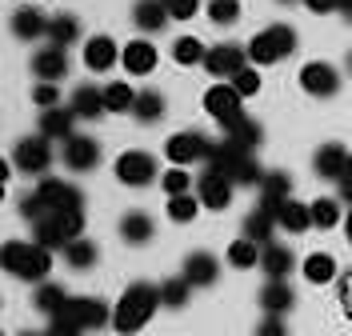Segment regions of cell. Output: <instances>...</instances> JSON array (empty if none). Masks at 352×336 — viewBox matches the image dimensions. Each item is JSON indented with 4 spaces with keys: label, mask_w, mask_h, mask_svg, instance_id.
Segmentation results:
<instances>
[{
    "label": "cell",
    "mask_w": 352,
    "mask_h": 336,
    "mask_svg": "<svg viewBox=\"0 0 352 336\" xmlns=\"http://www.w3.org/2000/svg\"><path fill=\"white\" fill-rule=\"evenodd\" d=\"M160 304H164V300H160V284H153V280H132L129 289L120 292L116 309H112V328L120 336L140 333V328L153 320V313Z\"/></svg>",
    "instance_id": "obj_1"
},
{
    "label": "cell",
    "mask_w": 352,
    "mask_h": 336,
    "mask_svg": "<svg viewBox=\"0 0 352 336\" xmlns=\"http://www.w3.org/2000/svg\"><path fill=\"white\" fill-rule=\"evenodd\" d=\"M21 212H24L28 224H36L41 216H48V212H85V192H80L76 184H68V180L44 177L21 201Z\"/></svg>",
    "instance_id": "obj_2"
},
{
    "label": "cell",
    "mask_w": 352,
    "mask_h": 336,
    "mask_svg": "<svg viewBox=\"0 0 352 336\" xmlns=\"http://www.w3.org/2000/svg\"><path fill=\"white\" fill-rule=\"evenodd\" d=\"M208 168H217V172H224V177L232 180V184H252V188H261V164H256V157L252 153H244V148H236L232 140H212V148H208V160H204Z\"/></svg>",
    "instance_id": "obj_3"
},
{
    "label": "cell",
    "mask_w": 352,
    "mask_h": 336,
    "mask_svg": "<svg viewBox=\"0 0 352 336\" xmlns=\"http://www.w3.org/2000/svg\"><path fill=\"white\" fill-rule=\"evenodd\" d=\"M4 272L16 280H36L44 284L52 272V248L36 245V240H8L4 245Z\"/></svg>",
    "instance_id": "obj_4"
},
{
    "label": "cell",
    "mask_w": 352,
    "mask_h": 336,
    "mask_svg": "<svg viewBox=\"0 0 352 336\" xmlns=\"http://www.w3.org/2000/svg\"><path fill=\"white\" fill-rule=\"evenodd\" d=\"M80 232H85V212H48L32 224V240L44 248H60V252L72 240H80Z\"/></svg>",
    "instance_id": "obj_5"
},
{
    "label": "cell",
    "mask_w": 352,
    "mask_h": 336,
    "mask_svg": "<svg viewBox=\"0 0 352 336\" xmlns=\"http://www.w3.org/2000/svg\"><path fill=\"white\" fill-rule=\"evenodd\" d=\"M296 52V32L288 28V24H268L264 32H256L252 41H248V65H276V60H285Z\"/></svg>",
    "instance_id": "obj_6"
},
{
    "label": "cell",
    "mask_w": 352,
    "mask_h": 336,
    "mask_svg": "<svg viewBox=\"0 0 352 336\" xmlns=\"http://www.w3.org/2000/svg\"><path fill=\"white\" fill-rule=\"evenodd\" d=\"M12 160H16V168H21L24 177H44V172L52 168L56 153H52V140L36 133V136H24V140H16Z\"/></svg>",
    "instance_id": "obj_7"
},
{
    "label": "cell",
    "mask_w": 352,
    "mask_h": 336,
    "mask_svg": "<svg viewBox=\"0 0 352 336\" xmlns=\"http://www.w3.org/2000/svg\"><path fill=\"white\" fill-rule=\"evenodd\" d=\"M208 148H212V140L197 128H184V133H173L168 136V144H164V157L173 160V168H188V164H200V160H208Z\"/></svg>",
    "instance_id": "obj_8"
},
{
    "label": "cell",
    "mask_w": 352,
    "mask_h": 336,
    "mask_svg": "<svg viewBox=\"0 0 352 336\" xmlns=\"http://www.w3.org/2000/svg\"><path fill=\"white\" fill-rule=\"evenodd\" d=\"M116 180L129 184V188H144V184L160 180L156 157L153 153H144V148H129V153H120V157H116Z\"/></svg>",
    "instance_id": "obj_9"
},
{
    "label": "cell",
    "mask_w": 352,
    "mask_h": 336,
    "mask_svg": "<svg viewBox=\"0 0 352 336\" xmlns=\"http://www.w3.org/2000/svg\"><path fill=\"white\" fill-rule=\"evenodd\" d=\"M241 92L232 89V85H212V89L204 92V112H208V116H212V120H217L220 128H232V124H236V120H244V109H241Z\"/></svg>",
    "instance_id": "obj_10"
},
{
    "label": "cell",
    "mask_w": 352,
    "mask_h": 336,
    "mask_svg": "<svg viewBox=\"0 0 352 336\" xmlns=\"http://www.w3.org/2000/svg\"><path fill=\"white\" fill-rule=\"evenodd\" d=\"M204 68H208V76H212V80H232L241 68H248V48L232 45V41L212 45V48H208V56H204Z\"/></svg>",
    "instance_id": "obj_11"
},
{
    "label": "cell",
    "mask_w": 352,
    "mask_h": 336,
    "mask_svg": "<svg viewBox=\"0 0 352 336\" xmlns=\"http://www.w3.org/2000/svg\"><path fill=\"white\" fill-rule=\"evenodd\" d=\"M60 160H65L72 172H92V168L100 164V144L88 133H76L60 144Z\"/></svg>",
    "instance_id": "obj_12"
},
{
    "label": "cell",
    "mask_w": 352,
    "mask_h": 336,
    "mask_svg": "<svg viewBox=\"0 0 352 336\" xmlns=\"http://www.w3.org/2000/svg\"><path fill=\"white\" fill-rule=\"evenodd\" d=\"M300 89L308 92V96H336V89H340V72L329 65V60H308L305 68H300Z\"/></svg>",
    "instance_id": "obj_13"
},
{
    "label": "cell",
    "mask_w": 352,
    "mask_h": 336,
    "mask_svg": "<svg viewBox=\"0 0 352 336\" xmlns=\"http://www.w3.org/2000/svg\"><path fill=\"white\" fill-rule=\"evenodd\" d=\"M85 333H92V328H104V324H112V309L100 300V296H72L65 309Z\"/></svg>",
    "instance_id": "obj_14"
},
{
    "label": "cell",
    "mask_w": 352,
    "mask_h": 336,
    "mask_svg": "<svg viewBox=\"0 0 352 336\" xmlns=\"http://www.w3.org/2000/svg\"><path fill=\"white\" fill-rule=\"evenodd\" d=\"M232 188H236V184L224 177V172H217V168H204V172H200V180H197L200 204H204V208H217V212L232 204Z\"/></svg>",
    "instance_id": "obj_15"
},
{
    "label": "cell",
    "mask_w": 352,
    "mask_h": 336,
    "mask_svg": "<svg viewBox=\"0 0 352 336\" xmlns=\"http://www.w3.org/2000/svg\"><path fill=\"white\" fill-rule=\"evenodd\" d=\"M180 276H184L192 289H208V284H217L220 280V260L212 256V252H204V248H200V252H188Z\"/></svg>",
    "instance_id": "obj_16"
},
{
    "label": "cell",
    "mask_w": 352,
    "mask_h": 336,
    "mask_svg": "<svg viewBox=\"0 0 352 336\" xmlns=\"http://www.w3.org/2000/svg\"><path fill=\"white\" fill-rule=\"evenodd\" d=\"M349 148L344 144H336V140H329V144H320L316 153H312V172L324 180H340L344 177V168H349Z\"/></svg>",
    "instance_id": "obj_17"
},
{
    "label": "cell",
    "mask_w": 352,
    "mask_h": 336,
    "mask_svg": "<svg viewBox=\"0 0 352 336\" xmlns=\"http://www.w3.org/2000/svg\"><path fill=\"white\" fill-rule=\"evenodd\" d=\"M156 60H160V52H156V45L153 41H129L124 45V52H120V68L129 72V76H148L156 68Z\"/></svg>",
    "instance_id": "obj_18"
},
{
    "label": "cell",
    "mask_w": 352,
    "mask_h": 336,
    "mask_svg": "<svg viewBox=\"0 0 352 336\" xmlns=\"http://www.w3.org/2000/svg\"><path fill=\"white\" fill-rule=\"evenodd\" d=\"M32 72H36V80L60 85V80L68 76V56H65V48H56V45L41 48V52L32 56Z\"/></svg>",
    "instance_id": "obj_19"
},
{
    "label": "cell",
    "mask_w": 352,
    "mask_h": 336,
    "mask_svg": "<svg viewBox=\"0 0 352 336\" xmlns=\"http://www.w3.org/2000/svg\"><path fill=\"white\" fill-rule=\"evenodd\" d=\"M285 201H292V177H288L285 168L264 172V180H261V208L276 212Z\"/></svg>",
    "instance_id": "obj_20"
},
{
    "label": "cell",
    "mask_w": 352,
    "mask_h": 336,
    "mask_svg": "<svg viewBox=\"0 0 352 336\" xmlns=\"http://www.w3.org/2000/svg\"><path fill=\"white\" fill-rule=\"evenodd\" d=\"M120 52H124V48L116 45L112 36H88V45H85L88 72H109V68L120 60Z\"/></svg>",
    "instance_id": "obj_21"
},
{
    "label": "cell",
    "mask_w": 352,
    "mask_h": 336,
    "mask_svg": "<svg viewBox=\"0 0 352 336\" xmlns=\"http://www.w3.org/2000/svg\"><path fill=\"white\" fill-rule=\"evenodd\" d=\"M41 136H48V140H60L65 144L68 136H76V112L72 109H48L41 112Z\"/></svg>",
    "instance_id": "obj_22"
},
{
    "label": "cell",
    "mask_w": 352,
    "mask_h": 336,
    "mask_svg": "<svg viewBox=\"0 0 352 336\" xmlns=\"http://www.w3.org/2000/svg\"><path fill=\"white\" fill-rule=\"evenodd\" d=\"M168 8H164V0H136L132 4V24L140 28V32H160V28H168Z\"/></svg>",
    "instance_id": "obj_23"
},
{
    "label": "cell",
    "mask_w": 352,
    "mask_h": 336,
    "mask_svg": "<svg viewBox=\"0 0 352 336\" xmlns=\"http://www.w3.org/2000/svg\"><path fill=\"white\" fill-rule=\"evenodd\" d=\"M292 304H296V292H292V284H288V280H268V284L261 289L264 316H285Z\"/></svg>",
    "instance_id": "obj_24"
},
{
    "label": "cell",
    "mask_w": 352,
    "mask_h": 336,
    "mask_svg": "<svg viewBox=\"0 0 352 336\" xmlns=\"http://www.w3.org/2000/svg\"><path fill=\"white\" fill-rule=\"evenodd\" d=\"M261 269H264L268 280H288V272L296 269V256H292V248H285V245H264Z\"/></svg>",
    "instance_id": "obj_25"
},
{
    "label": "cell",
    "mask_w": 352,
    "mask_h": 336,
    "mask_svg": "<svg viewBox=\"0 0 352 336\" xmlns=\"http://www.w3.org/2000/svg\"><path fill=\"white\" fill-rule=\"evenodd\" d=\"M68 289L60 284V280H44V284H36V292H32V304H36V313H48V316H56V313H65L68 309Z\"/></svg>",
    "instance_id": "obj_26"
},
{
    "label": "cell",
    "mask_w": 352,
    "mask_h": 336,
    "mask_svg": "<svg viewBox=\"0 0 352 336\" xmlns=\"http://www.w3.org/2000/svg\"><path fill=\"white\" fill-rule=\"evenodd\" d=\"M153 236H156V228H153V216H148V212L132 208V212L120 216V240H129V245H148Z\"/></svg>",
    "instance_id": "obj_27"
},
{
    "label": "cell",
    "mask_w": 352,
    "mask_h": 336,
    "mask_svg": "<svg viewBox=\"0 0 352 336\" xmlns=\"http://www.w3.org/2000/svg\"><path fill=\"white\" fill-rule=\"evenodd\" d=\"M68 109L76 112V120H96L104 109V89H96V85H80V89L72 92V104Z\"/></svg>",
    "instance_id": "obj_28"
},
{
    "label": "cell",
    "mask_w": 352,
    "mask_h": 336,
    "mask_svg": "<svg viewBox=\"0 0 352 336\" xmlns=\"http://www.w3.org/2000/svg\"><path fill=\"white\" fill-rule=\"evenodd\" d=\"M280 224H276V212H268V208H252L248 216H244V236L248 240H256V245H272V232H276Z\"/></svg>",
    "instance_id": "obj_29"
},
{
    "label": "cell",
    "mask_w": 352,
    "mask_h": 336,
    "mask_svg": "<svg viewBox=\"0 0 352 336\" xmlns=\"http://www.w3.org/2000/svg\"><path fill=\"white\" fill-rule=\"evenodd\" d=\"M224 140H232L236 148H244V153H256L264 140V128L252 120V116H244V120H236L232 128H224Z\"/></svg>",
    "instance_id": "obj_30"
},
{
    "label": "cell",
    "mask_w": 352,
    "mask_h": 336,
    "mask_svg": "<svg viewBox=\"0 0 352 336\" xmlns=\"http://www.w3.org/2000/svg\"><path fill=\"white\" fill-rule=\"evenodd\" d=\"M276 224H280L285 232H305V228H312V204L285 201L276 208Z\"/></svg>",
    "instance_id": "obj_31"
},
{
    "label": "cell",
    "mask_w": 352,
    "mask_h": 336,
    "mask_svg": "<svg viewBox=\"0 0 352 336\" xmlns=\"http://www.w3.org/2000/svg\"><path fill=\"white\" fill-rule=\"evenodd\" d=\"M104 89V109L109 112H132L136 109V96H140V89H132V85H124V80H109V85H100Z\"/></svg>",
    "instance_id": "obj_32"
},
{
    "label": "cell",
    "mask_w": 352,
    "mask_h": 336,
    "mask_svg": "<svg viewBox=\"0 0 352 336\" xmlns=\"http://www.w3.org/2000/svg\"><path fill=\"white\" fill-rule=\"evenodd\" d=\"M76 36H80V21H76L72 12H56V16L48 21V41L56 48H68Z\"/></svg>",
    "instance_id": "obj_33"
},
{
    "label": "cell",
    "mask_w": 352,
    "mask_h": 336,
    "mask_svg": "<svg viewBox=\"0 0 352 336\" xmlns=\"http://www.w3.org/2000/svg\"><path fill=\"white\" fill-rule=\"evenodd\" d=\"M164 109H168V104H164V96H160L156 89H140V96H136V109H132V116H136L140 124H156V120L164 116Z\"/></svg>",
    "instance_id": "obj_34"
},
{
    "label": "cell",
    "mask_w": 352,
    "mask_h": 336,
    "mask_svg": "<svg viewBox=\"0 0 352 336\" xmlns=\"http://www.w3.org/2000/svg\"><path fill=\"white\" fill-rule=\"evenodd\" d=\"M300 272H305V280H312V284H332L336 280V260H332L329 252H312L305 265H300Z\"/></svg>",
    "instance_id": "obj_35"
},
{
    "label": "cell",
    "mask_w": 352,
    "mask_h": 336,
    "mask_svg": "<svg viewBox=\"0 0 352 336\" xmlns=\"http://www.w3.org/2000/svg\"><path fill=\"white\" fill-rule=\"evenodd\" d=\"M12 32H16L21 41H36V36H48V21H44L36 8H21V12L12 16Z\"/></svg>",
    "instance_id": "obj_36"
},
{
    "label": "cell",
    "mask_w": 352,
    "mask_h": 336,
    "mask_svg": "<svg viewBox=\"0 0 352 336\" xmlns=\"http://www.w3.org/2000/svg\"><path fill=\"white\" fill-rule=\"evenodd\" d=\"M204 56H208V48H204V41H197V36H176L173 41V60L180 68L204 65Z\"/></svg>",
    "instance_id": "obj_37"
},
{
    "label": "cell",
    "mask_w": 352,
    "mask_h": 336,
    "mask_svg": "<svg viewBox=\"0 0 352 336\" xmlns=\"http://www.w3.org/2000/svg\"><path fill=\"white\" fill-rule=\"evenodd\" d=\"M261 252L264 248L256 245V240L241 236V240L228 245V265H232V269H256V265H261Z\"/></svg>",
    "instance_id": "obj_38"
},
{
    "label": "cell",
    "mask_w": 352,
    "mask_h": 336,
    "mask_svg": "<svg viewBox=\"0 0 352 336\" xmlns=\"http://www.w3.org/2000/svg\"><path fill=\"white\" fill-rule=\"evenodd\" d=\"M96 256H100V248L92 245V240H72V245L65 248V260H68V269H76V272H85V269H92L96 265Z\"/></svg>",
    "instance_id": "obj_39"
},
{
    "label": "cell",
    "mask_w": 352,
    "mask_h": 336,
    "mask_svg": "<svg viewBox=\"0 0 352 336\" xmlns=\"http://www.w3.org/2000/svg\"><path fill=\"white\" fill-rule=\"evenodd\" d=\"M340 201L336 197H320V201H312V228H336L340 224Z\"/></svg>",
    "instance_id": "obj_40"
},
{
    "label": "cell",
    "mask_w": 352,
    "mask_h": 336,
    "mask_svg": "<svg viewBox=\"0 0 352 336\" xmlns=\"http://www.w3.org/2000/svg\"><path fill=\"white\" fill-rule=\"evenodd\" d=\"M204 208L200 204L197 192H188V197H168V216H173L176 224H188V221H197V212Z\"/></svg>",
    "instance_id": "obj_41"
},
{
    "label": "cell",
    "mask_w": 352,
    "mask_h": 336,
    "mask_svg": "<svg viewBox=\"0 0 352 336\" xmlns=\"http://www.w3.org/2000/svg\"><path fill=\"white\" fill-rule=\"evenodd\" d=\"M160 188H164L168 197H188V192L197 188V180H192L188 168H168V172L160 177Z\"/></svg>",
    "instance_id": "obj_42"
},
{
    "label": "cell",
    "mask_w": 352,
    "mask_h": 336,
    "mask_svg": "<svg viewBox=\"0 0 352 336\" xmlns=\"http://www.w3.org/2000/svg\"><path fill=\"white\" fill-rule=\"evenodd\" d=\"M188 296H192V284H188L184 276H173V280H164V284H160V300H164L168 309H184V304H188Z\"/></svg>",
    "instance_id": "obj_43"
},
{
    "label": "cell",
    "mask_w": 352,
    "mask_h": 336,
    "mask_svg": "<svg viewBox=\"0 0 352 336\" xmlns=\"http://www.w3.org/2000/svg\"><path fill=\"white\" fill-rule=\"evenodd\" d=\"M208 21L228 28V24L241 21V0H208Z\"/></svg>",
    "instance_id": "obj_44"
},
{
    "label": "cell",
    "mask_w": 352,
    "mask_h": 336,
    "mask_svg": "<svg viewBox=\"0 0 352 336\" xmlns=\"http://www.w3.org/2000/svg\"><path fill=\"white\" fill-rule=\"evenodd\" d=\"M228 85L241 92V96H256V92H261V72H256V65H248V68H241Z\"/></svg>",
    "instance_id": "obj_45"
},
{
    "label": "cell",
    "mask_w": 352,
    "mask_h": 336,
    "mask_svg": "<svg viewBox=\"0 0 352 336\" xmlns=\"http://www.w3.org/2000/svg\"><path fill=\"white\" fill-rule=\"evenodd\" d=\"M44 336H85V328L72 320L68 313H56L48 316V328H44Z\"/></svg>",
    "instance_id": "obj_46"
},
{
    "label": "cell",
    "mask_w": 352,
    "mask_h": 336,
    "mask_svg": "<svg viewBox=\"0 0 352 336\" xmlns=\"http://www.w3.org/2000/svg\"><path fill=\"white\" fill-rule=\"evenodd\" d=\"M32 100H36V109H41V112L60 109V89H56V85H48V80H36V89H32Z\"/></svg>",
    "instance_id": "obj_47"
},
{
    "label": "cell",
    "mask_w": 352,
    "mask_h": 336,
    "mask_svg": "<svg viewBox=\"0 0 352 336\" xmlns=\"http://www.w3.org/2000/svg\"><path fill=\"white\" fill-rule=\"evenodd\" d=\"M164 8H168L173 21H192L197 8H200V0H164Z\"/></svg>",
    "instance_id": "obj_48"
},
{
    "label": "cell",
    "mask_w": 352,
    "mask_h": 336,
    "mask_svg": "<svg viewBox=\"0 0 352 336\" xmlns=\"http://www.w3.org/2000/svg\"><path fill=\"white\" fill-rule=\"evenodd\" d=\"M256 336H288L285 316H264L261 324H256Z\"/></svg>",
    "instance_id": "obj_49"
},
{
    "label": "cell",
    "mask_w": 352,
    "mask_h": 336,
    "mask_svg": "<svg viewBox=\"0 0 352 336\" xmlns=\"http://www.w3.org/2000/svg\"><path fill=\"white\" fill-rule=\"evenodd\" d=\"M305 4L316 12V16H329V12H336V8H340V0H305Z\"/></svg>",
    "instance_id": "obj_50"
},
{
    "label": "cell",
    "mask_w": 352,
    "mask_h": 336,
    "mask_svg": "<svg viewBox=\"0 0 352 336\" xmlns=\"http://www.w3.org/2000/svg\"><path fill=\"white\" fill-rule=\"evenodd\" d=\"M340 197L352 204V160H349V168H344V177H340Z\"/></svg>",
    "instance_id": "obj_51"
},
{
    "label": "cell",
    "mask_w": 352,
    "mask_h": 336,
    "mask_svg": "<svg viewBox=\"0 0 352 336\" xmlns=\"http://www.w3.org/2000/svg\"><path fill=\"white\" fill-rule=\"evenodd\" d=\"M344 232H349V240H352V212L344 216Z\"/></svg>",
    "instance_id": "obj_52"
},
{
    "label": "cell",
    "mask_w": 352,
    "mask_h": 336,
    "mask_svg": "<svg viewBox=\"0 0 352 336\" xmlns=\"http://www.w3.org/2000/svg\"><path fill=\"white\" fill-rule=\"evenodd\" d=\"M340 8H344V12H352V0H340Z\"/></svg>",
    "instance_id": "obj_53"
},
{
    "label": "cell",
    "mask_w": 352,
    "mask_h": 336,
    "mask_svg": "<svg viewBox=\"0 0 352 336\" xmlns=\"http://www.w3.org/2000/svg\"><path fill=\"white\" fill-rule=\"evenodd\" d=\"M21 336H44V333H21Z\"/></svg>",
    "instance_id": "obj_54"
},
{
    "label": "cell",
    "mask_w": 352,
    "mask_h": 336,
    "mask_svg": "<svg viewBox=\"0 0 352 336\" xmlns=\"http://www.w3.org/2000/svg\"><path fill=\"white\" fill-rule=\"evenodd\" d=\"M349 72H352V52H349Z\"/></svg>",
    "instance_id": "obj_55"
},
{
    "label": "cell",
    "mask_w": 352,
    "mask_h": 336,
    "mask_svg": "<svg viewBox=\"0 0 352 336\" xmlns=\"http://www.w3.org/2000/svg\"><path fill=\"white\" fill-rule=\"evenodd\" d=\"M280 4H288V0H280Z\"/></svg>",
    "instance_id": "obj_56"
}]
</instances>
